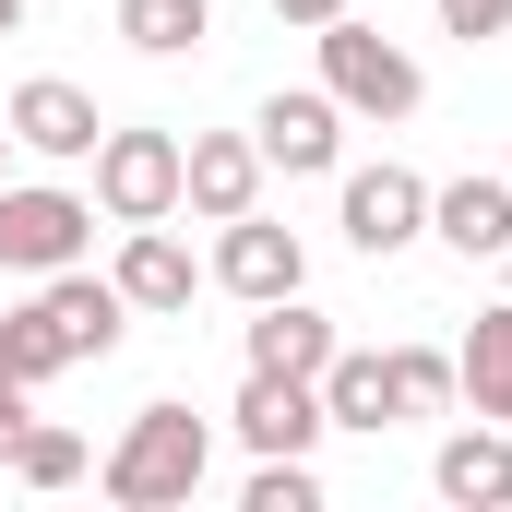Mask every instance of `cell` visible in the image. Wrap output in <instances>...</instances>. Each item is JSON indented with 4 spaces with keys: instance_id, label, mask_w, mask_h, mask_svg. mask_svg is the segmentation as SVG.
<instances>
[{
    "instance_id": "7402d4cb",
    "label": "cell",
    "mask_w": 512,
    "mask_h": 512,
    "mask_svg": "<svg viewBox=\"0 0 512 512\" xmlns=\"http://www.w3.org/2000/svg\"><path fill=\"white\" fill-rule=\"evenodd\" d=\"M441 36L489 48V36H512V0H441Z\"/></svg>"
},
{
    "instance_id": "5bb4252c",
    "label": "cell",
    "mask_w": 512,
    "mask_h": 512,
    "mask_svg": "<svg viewBox=\"0 0 512 512\" xmlns=\"http://www.w3.org/2000/svg\"><path fill=\"white\" fill-rule=\"evenodd\" d=\"M429 239L465 262H501L512 251V179H453V191H429Z\"/></svg>"
},
{
    "instance_id": "52a82bcc",
    "label": "cell",
    "mask_w": 512,
    "mask_h": 512,
    "mask_svg": "<svg viewBox=\"0 0 512 512\" xmlns=\"http://www.w3.org/2000/svg\"><path fill=\"white\" fill-rule=\"evenodd\" d=\"M346 239H358V251L370 262H393V251H417V239H429V179H417V167H346Z\"/></svg>"
},
{
    "instance_id": "ffe728a7",
    "label": "cell",
    "mask_w": 512,
    "mask_h": 512,
    "mask_svg": "<svg viewBox=\"0 0 512 512\" xmlns=\"http://www.w3.org/2000/svg\"><path fill=\"white\" fill-rule=\"evenodd\" d=\"M84 465H96V453H84V429H48V417L12 441V477H24V489H72Z\"/></svg>"
},
{
    "instance_id": "6da1fadb",
    "label": "cell",
    "mask_w": 512,
    "mask_h": 512,
    "mask_svg": "<svg viewBox=\"0 0 512 512\" xmlns=\"http://www.w3.org/2000/svg\"><path fill=\"white\" fill-rule=\"evenodd\" d=\"M120 334H131L120 274H84V262H60V274H36V298L12 310V370H24V382H48V370L120 358Z\"/></svg>"
},
{
    "instance_id": "603a6c76",
    "label": "cell",
    "mask_w": 512,
    "mask_h": 512,
    "mask_svg": "<svg viewBox=\"0 0 512 512\" xmlns=\"http://www.w3.org/2000/svg\"><path fill=\"white\" fill-rule=\"evenodd\" d=\"M24 429H36V382H0V465H12Z\"/></svg>"
},
{
    "instance_id": "5b68a950",
    "label": "cell",
    "mask_w": 512,
    "mask_h": 512,
    "mask_svg": "<svg viewBox=\"0 0 512 512\" xmlns=\"http://www.w3.org/2000/svg\"><path fill=\"white\" fill-rule=\"evenodd\" d=\"M96 215H108V227L179 215V143H167V131H108V143H96Z\"/></svg>"
},
{
    "instance_id": "d6986e66",
    "label": "cell",
    "mask_w": 512,
    "mask_h": 512,
    "mask_svg": "<svg viewBox=\"0 0 512 512\" xmlns=\"http://www.w3.org/2000/svg\"><path fill=\"white\" fill-rule=\"evenodd\" d=\"M382 358H393V429H405V417L465 405V382H453V358H441V346H382Z\"/></svg>"
},
{
    "instance_id": "44dd1931",
    "label": "cell",
    "mask_w": 512,
    "mask_h": 512,
    "mask_svg": "<svg viewBox=\"0 0 512 512\" xmlns=\"http://www.w3.org/2000/svg\"><path fill=\"white\" fill-rule=\"evenodd\" d=\"M239 501H251V512H322V477H310V453H262Z\"/></svg>"
},
{
    "instance_id": "4316f807",
    "label": "cell",
    "mask_w": 512,
    "mask_h": 512,
    "mask_svg": "<svg viewBox=\"0 0 512 512\" xmlns=\"http://www.w3.org/2000/svg\"><path fill=\"white\" fill-rule=\"evenodd\" d=\"M0 155H12V108H0Z\"/></svg>"
},
{
    "instance_id": "277c9868",
    "label": "cell",
    "mask_w": 512,
    "mask_h": 512,
    "mask_svg": "<svg viewBox=\"0 0 512 512\" xmlns=\"http://www.w3.org/2000/svg\"><path fill=\"white\" fill-rule=\"evenodd\" d=\"M96 251V203L84 191H0V274H60Z\"/></svg>"
},
{
    "instance_id": "7c38bea8",
    "label": "cell",
    "mask_w": 512,
    "mask_h": 512,
    "mask_svg": "<svg viewBox=\"0 0 512 512\" xmlns=\"http://www.w3.org/2000/svg\"><path fill=\"white\" fill-rule=\"evenodd\" d=\"M429 489H441L453 512H501V501H512V441H501V417L453 429V441L429 453Z\"/></svg>"
},
{
    "instance_id": "4fadbf2b",
    "label": "cell",
    "mask_w": 512,
    "mask_h": 512,
    "mask_svg": "<svg viewBox=\"0 0 512 512\" xmlns=\"http://www.w3.org/2000/svg\"><path fill=\"white\" fill-rule=\"evenodd\" d=\"M108 274H120L131 310H191V286H203V262L179 251L167 215H155V227H120V262H108Z\"/></svg>"
},
{
    "instance_id": "30bf717a",
    "label": "cell",
    "mask_w": 512,
    "mask_h": 512,
    "mask_svg": "<svg viewBox=\"0 0 512 512\" xmlns=\"http://www.w3.org/2000/svg\"><path fill=\"white\" fill-rule=\"evenodd\" d=\"M251 143H262V167H286V179H322V167L346 155V108H334L322 84H298V96H262Z\"/></svg>"
},
{
    "instance_id": "7a4b0ae2",
    "label": "cell",
    "mask_w": 512,
    "mask_h": 512,
    "mask_svg": "<svg viewBox=\"0 0 512 512\" xmlns=\"http://www.w3.org/2000/svg\"><path fill=\"white\" fill-rule=\"evenodd\" d=\"M203 477H215V429L191 405H143L96 465V489L120 512H179V501H203Z\"/></svg>"
},
{
    "instance_id": "9a60e30c",
    "label": "cell",
    "mask_w": 512,
    "mask_h": 512,
    "mask_svg": "<svg viewBox=\"0 0 512 512\" xmlns=\"http://www.w3.org/2000/svg\"><path fill=\"white\" fill-rule=\"evenodd\" d=\"M322 358H334V322H322L310 298H262V310H251V370L322 382Z\"/></svg>"
},
{
    "instance_id": "3957f363",
    "label": "cell",
    "mask_w": 512,
    "mask_h": 512,
    "mask_svg": "<svg viewBox=\"0 0 512 512\" xmlns=\"http://www.w3.org/2000/svg\"><path fill=\"white\" fill-rule=\"evenodd\" d=\"M310 48H322V96L346 108V120H417V96H429V72L393 48L382 24H358V12H334V24H310Z\"/></svg>"
},
{
    "instance_id": "484cf974",
    "label": "cell",
    "mask_w": 512,
    "mask_h": 512,
    "mask_svg": "<svg viewBox=\"0 0 512 512\" xmlns=\"http://www.w3.org/2000/svg\"><path fill=\"white\" fill-rule=\"evenodd\" d=\"M12 24H24V0H0V36H12Z\"/></svg>"
},
{
    "instance_id": "8fae6325",
    "label": "cell",
    "mask_w": 512,
    "mask_h": 512,
    "mask_svg": "<svg viewBox=\"0 0 512 512\" xmlns=\"http://www.w3.org/2000/svg\"><path fill=\"white\" fill-rule=\"evenodd\" d=\"M227 429H239L251 453H310V441H322V382L251 370V382H239V405H227Z\"/></svg>"
},
{
    "instance_id": "ac0fdd59",
    "label": "cell",
    "mask_w": 512,
    "mask_h": 512,
    "mask_svg": "<svg viewBox=\"0 0 512 512\" xmlns=\"http://www.w3.org/2000/svg\"><path fill=\"white\" fill-rule=\"evenodd\" d=\"M120 36L143 48V60H179V48L215 36V0H120Z\"/></svg>"
},
{
    "instance_id": "9c48e42d",
    "label": "cell",
    "mask_w": 512,
    "mask_h": 512,
    "mask_svg": "<svg viewBox=\"0 0 512 512\" xmlns=\"http://www.w3.org/2000/svg\"><path fill=\"white\" fill-rule=\"evenodd\" d=\"M179 203H191L203 227L251 215V203H262V143H251V131H191V143H179Z\"/></svg>"
},
{
    "instance_id": "8992f818",
    "label": "cell",
    "mask_w": 512,
    "mask_h": 512,
    "mask_svg": "<svg viewBox=\"0 0 512 512\" xmlns=\"http://www.w3.org/2000/svg\"><path fill=\"white\" fill-rule=\"evenodd\" d=\"M215 286H227V298H298V286H310V251H298V227H274V215H227V227H215Z\"/></svg>"
},
{
    "instance_id": "ba28073f",
    "label": "cell",
    "mask_w": 512,
    "mask_h": 512,
    "mask_svg": "<svg viewBox=\"0 0 512 512\" xmlns=\"http://www.w3.org/2000/svg\"><path fill=\"white\" fill-rule=\"evenodd\" d=\"M0 108H12V143H24V155H48V167H84V155L108 143V120H96V96H84V84H60V72L12 84Z\"/></svg>"
},
{
    "instance_id": "f1b7e54d",
    "label": "cell",
    "mask_w": 512,
    "mask_h": 512,
    "mask_svg": "<svg viewBox=\"0 0 512 512\" xmlns=\"http://www.w3.org/2000/svg\"><path fill=\"white\" fill-rule=\"evenodd\" d=\"M501 179H512V167H501Z\"/></svg>"
},
{
    "instance_id": "e0dca14e",
    "label": "cell",
    "mask_w": 512,
    "mask_h": 512,
    "mask_svg": "<svg viewBox=\"0 0 512 512\" xmlns=\"http://www.w3.org/2000/svg\"><path fill=\"white\" fill-rule=\"evenodd\" d=\"M453 382H465L477 417H501V429H512V298H501V310H477V334L453 346Z\"/></svg>"
},
{
    "instance_id": "d4e9b609",
    "label": "cell",
    "mask_w": 512,
    "mask_h": 512,
    "mask_svg": "<svg viewBox=\"0 0 512 512\" xmlns=\"http://www.w3.org/2000/svg\"><path fill=\"white\" fill-rule=\"evenodd\" d=\"M0 382H24V370H12V322H0Z\"/></svg>"
},
{
    "instance_id": "83f0119b",
    "label": "cell",
    "mask_w": 512,
    "mask_h": 512,
    "mask_svg": "<svg viewBox=\"0 0 512 512\" xmlns=\"http://www.w3.org/2000/svg\"><path fill=\"white\" fill-rule=\"evenodd\" d=\"M501 298H512V251H501Z\"/></svg>"
},
{
    "instance_id": "cb8c5ba5",
    "label": "cell",
    "mask_w": 512,
    "mask_h": 512,
    "mask_svg": "<svg viewBox=\"0 0 512 512\" xmlns=\"http://www.w3.org/2000/svg\"><path fill=\"white\" fill-rule=\"evenodd\" d=\"M334 12H358V0H274V24H334Z\"/></svg>"
},
{
    "instance_id": "2e32d148",
    "label": "cell",
    "mask_w": 512,
    "mask_h": 512,
    "mask_svg": "<svg viewBox=\"0 0 512 512\" xmlns=\"http://www.w3.org/2000/svg\"><path fill=\"white\" fill-rule=\"evenodd\" d=\"M322 429H393V358L334 346L322 358Z\"/></svg>"
}]
</instances>
